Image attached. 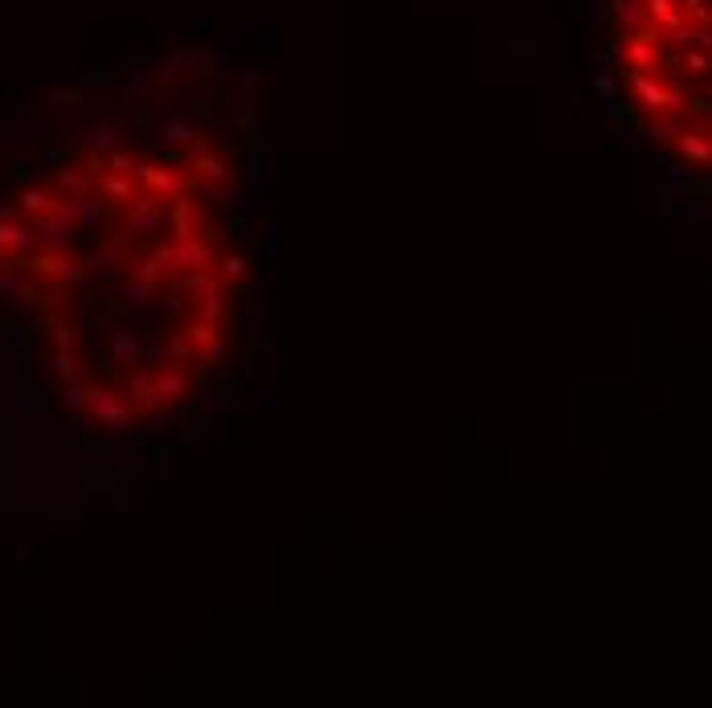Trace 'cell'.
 <instances>
[{
	"label": "cell",
	"mask_w": 712,
	"mask_h": 708,
	"mask_svg": "<svg viewBox=\"0 0 712 708\" xmlns=\"http://www.w3.org/2000/svg\"><path fill=\"white\" fill-rule=\"evenodd\" d=\"M614 75L667 156L712 168V0H618Z\"/></svg>",
	"instance_id": "obj_1"
}]
</instances>
